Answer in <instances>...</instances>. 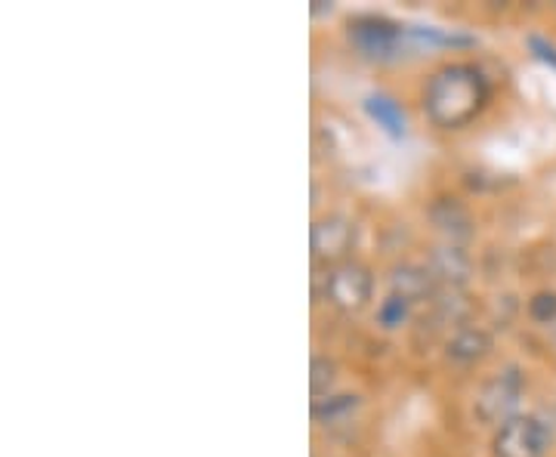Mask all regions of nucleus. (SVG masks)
I'll return each instance as SVG.
<instances>
[{"instance_id": "nucleus-4", "label": "nucleus", "mask_w": 556, "mask_h": 457, "mask_svg": "<svg viewBox=\"0 0 556 457\" xmlns=\"http://www.w3.org/2000/svg\"><path fill=\"white\" fill-rule=\"evenodd\" d=\"M346 40L358 60L383 65L405 53V47L412 43V28L383 16H356L346 22Z\"/></svg>"}, {"instance_id": "nucleus-10", "label": "nucleus", "mask_w": 556, "mask_h": 457, "mask_svg": "<svg viewBox=\"0 0 556 457\" xmlns=\"http://www.w3.org/2000/svg\"><path fill=\"white\" fill-rule=\"evenodd\" d=\"M427 217L433 223V229L445 236L448 244H460V241L473 239L477 232V223H473V214L464 201L457 199H437L430 204Z\"/></svg>"}, {"instance_id": "nucleus-6", "label": "nucleus", "mask_w": 556, "mask_h": 457, "mask_svg": "<svg viewBox=\"0 0 556 457\" xmlns=\"http://www.w3.org/2000/svg\"><path fill=\"white\" fill-rule=\"evenodd\" d=\"M309 244H313V259L321 269L338 266L343 259L353 257V244H356V223L340 214V211H328L313 223L309 232Z\"/></svg>"}, {"instance_id": "nucleus-1", "label": "nucleus", "mask_w": 556, "mask_h": 457, "mask_svg": "<svg viewBox=\"0 0 556 457\" xmlns=\"http://www.w3.org/2000/svg\"><path fill=\"white\" fill-rule=\"evenodd\" d=\"M492 80L473 60H445L420 84V112L437 130H464L489 109Z\"/></svg>"}, {"instance_id": "nucleus-13", "label": "nucleus", "mask_w": 556, "mask_h": 457, "mask_svg": "<svg viewBox=\"0 0 556 457\" xmlns=\"http://www.w3.org/2000/svg\"><path fill=\"white\" fill-rule=\"evenodd\" d=\"M340 383V365L338 358L331 353H313V361H309V393H313V402L316 398L331 396L338 393Z\"/></svg>"}, {"instance_id": "nucleus-9", "label": "nucleus", "mask_w": 556, "mask_h": 457, "mask_svg": "<svg viewBox=\"0 0 556 457\" xmlns=\"http://www.w3.org/2000/svg\"><path fill=\"white\" fill-rule=\"evenodd\" d=\"M390 291L399 294V297L412 300V303H433V297L439 294V281L437 276L430 272V266L427 263H412V259H405V263H396L393 269H390Z\"/></svg>"}, {"instance_id": "nucleus-15", "label": "nucleus", "mask_w": 556, "mask_h": 457, "mask_svg": "<svg viewBox=\"0 0 556 457\" xmlns=\"http://www.w3.org/2000/svg\"><path fill=\"white\" fill-rule=\"evenodd\" d=\"M526 313L538 325H556V291H538L535 297L529 300Z\"/></svg>"}, {"instance_id": "nucleus-5", "label": "nucleus", "mask_w": 556, "mask_h": 457, "mask_svg": "<svg viewBox=\"0 0 556 457\" xmlns=\"http://www.w3.org/2000/svg\"><path fill=\"white\" fill-rule=\"evenodd\" d=\"M554 448V427L551 420L532 411H519L517 418L492 430L489 452L492 457H547Z\"/></svg>"}, {"instance_id": "nucleus-7", "label": "nucleus", "mask_w": 556, "mask_h": 457, "mask_svg": "<svg viewBox=\"0 0 556 457\" xmlns=\"http://www.w3.org/2000/svg\"><path fill=\"white\" fill-rule=\"evenodd\" d=\"M492 353H495V338H492V331L482 328V325H473V321L457 325L455 331L448 334V340H445V346H442L445 365H452L457 371H473V368H479Z\"/></svg>"}, {"instance_id": "nucleus-8", "label": "nucleus", "mask_w": 556, "mask_h": 457, "mask_svg": "<svg viewBox=\"0 0 556 457\" xmlns=\"http://www.w3.org/2000/svg\"><path fill=\"white\" fill-rule=\"evenodd\" d=\"M362 405H365V398L358 396V393H353V390H338L331 396L313 402V420H316V427L334 433V436L338 433H350L353 423H358Z\"/></svg>"}, {"instance_id": "nucleus-14", "label": "nucleus", "mask_w": 556, "mask_h": 457, "mask_svg": "<svg viewBox=\"0 0 556 457\" xmlns=\"http://www.w3.org/2000/svg\"><path fill=\"white\" fill-rule=\"evenodd\" d=\"M365 109H368L371 118L378 120V127H383L390 137H402L405 134V112H402V105L396 100H390L383 93H375V97L365 100Z\"/></svg>"}, {"instance_id": "nucleus-11", "label": "nucleus", "mask_w": 556, "mask_h": 457, "mask_svg": "<svg viewBox=\"0 0 556 457\" xmlns=\"http://www.w3.org/2000/svg\"><path fill=\"white\" fill-rule=\"evenodd\" d=\"M427 266H430V272L437 276L439 284L457 288V291H460V284H467L470 276H473V257H470L460 244H448V241L430 251Z\"/></svg>"}, {"instance_id": "nucleus-2", "label": "nucleus", "mask_w": 556, "mask_h": 457, "mask_svg": "<svg viewBox=\"0 0 556 457\" xmlns=\"http://www.w3.org/2000/svg\"><path fill=\"white\" fill-rule=\"evenodd\" d=\"M316 294L340 316H358L375 306L378 276L365 259H343L338 266H328L316 279Z\"/></svg>"}, {"instance_id": "nucleus-12", "label": "nucleus", "mask_w": 556, "mask_h": 457, "mask_svg": "<svg viewBox=\"0 0 556 457\" xmlns=\"http://www.w3.org/2000/svg\"><path fill=\"white\" fill-rule=\"evenodd\" d=\"M412 318H415V303L399 297L393 291H387L383 300H378V306H375V325L387 334H396L402 328H408Z\"/></svg>"}, {"instance_id": "nucleus-3", "label": "nucleus", "mask_w": 556, "mask_h": 457, "mask_svg": "<svg viewBox=\"0 0 556 457\" xmlns=\"http://www.w3.org/2000/svg\"><path fill=\"white\" fill-rule=\"evenodd\" d=\"M526 386H529L526 371L519 365H504L501 371L489 375L479 383L473 405H470V415H473L479 427L497 430L501 423H507V420L519 415V402L526 396Z\"/></svg>"}]
</instances>
